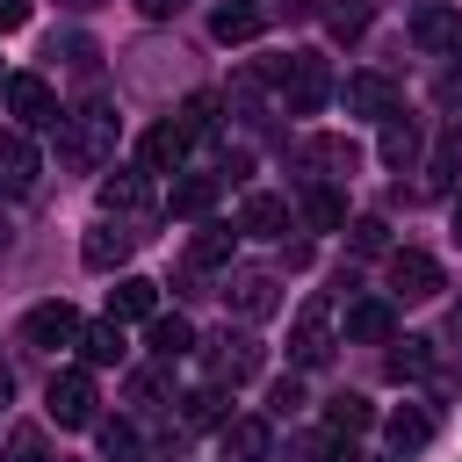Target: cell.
Segmentation results:
<instances>
[{
  "instance_id": "6da1fadb",
  "label": "cell",
  "mask_w": 462,
  "mask_h": 462,
  "mask_svg": "<svg viewBox=\"0 0 462 462\" xmlns=\"http://www.w3.org/2000/svg\"><path fill=\"white\" fill-rule=\"evenodd\" d=\"M58 159L72 173H101L116 159V108L108 101H79V108H58Z\"/></svg>"
},
{
  "instance_id": "7a4b0ae2",
  "label": "cell",
  "mask_w": 462,
  "mask_h": 462,
  "mask_svg": "<svg viewBox=\"0 0 462 462\" xmlns=\"http://www.w3.org/2000/svg\"><path fill=\"white\" fill-rule=\"evenodd\" d=\"M267 79L282 87L289 116H318V108H325V94H332V72H325V58H310V51H296V58H274V65H267Z\"/></svg>"
},
{
  "instance_id": "3957f363",
  "label": "cell",
  "mask_w": 462,
  "mask_h": 462,
  "mask_svg": "<svg viewBox=\"0 0 462 462\" xmlns=\"http://www.w3.org/2000/svg\"><path fill=\"white\" fill-rule=\"evenodd\" d=\"M0 101H7L14 130L58 123V94H51V79H43V72H7V79H0Z\"/></svg>"
},
{
  "instance_id": "277c9868",
  "label": "cell",
  "mask_w": 462,
  "mask_h": 462,
  "mask_svg": "<svg viewBox=\"0 0 462 462\" xmlns=\"http://www.w3.org/2000/svg\"><path fill=\"white\" fill-rule=\"evenodd\" d=\"M289 361H296V368H325V361H332V303H325V296H310V303L296 310Z\"/></svg>"
},
{
  "instance_id": "5b68a950",
  "label": "cell",
  "mask_w": 462,
  "mask_h": 462,
  "mask_svg": "<svg viewBox=\"0 0 462 462\" xmlns=\"http://www.w3.org/2000/svg\"><path fill=\"white\" fill-rule=\"evenodd\" d=\"M390 296H404V303L440 296V260L419 253V245H397V253H390Z\"/></svg>"
},
{
  "instance_id": "8992f818",
  "label": "cell",
  "mask_w": 462,
  "mask_h": 462,
  "mask_svg": "<svg viewBox=\"0 0 462 462\" xmlns=\"http://www.w3.org/2000/svg\"><path fill=\"white\" fill-rule=\"evenodd\" d=\"M245 375H260V339L253 332H217L209 339V383L224 390V383H245Z\"/></svg>"
},
{
  "instance_id": "52a82bcc",
  "label": "cell",
  "mask_w": 462,
  "mask_h": 462,
  "mask_svg": "<svg viewBox=\"0 0 462 462\" xmlns=\"http://www.w3.org/2000/svg\"><path fill=\"white\" fill-rule=\"evenodd\" d=\"M94 404L101 397H94V375L87 368H58L51 375V419L58 426H94Z\"/></svg>"
},
{
  "instance_id": "ba28073f",
  "label": "cell",
  "mask_w": 462,
  "mask_h": 462,
  "mask_svg": "<svg viewBox=\"0 0 462 462\" xmlns=\"http://www.w3.org/2000/svg\"><path fill=\"white\" fill-rule=\"evenodd\" d=\"M411 43H419V51H433V58L462 51V7H448V0L411 7Z\"/></svg>"
},
{
  "instance_id": "9c48e42d",
  "label": "cell",
  "mask_w": 462,
  "mask_h": 462,
  "mask_svg": "<svg viewBox=\"0 0 462 462\" xmlns=\"http://www.w3.org/2000/svg\"><path fill=\"white\" fill-rule=\"evenodd\" d=\"M130 245H137V231H130L123 217H101V224L87 231V245H79V260H87L94 274H116V267L130 260Z\"/></svg>"
},
{
  "instance_id": "30bf717a",
  "label": "cell",
  "mask_w": 462,
  "mask_h": 462,
  "mask_svg": "<svg viewBox=\"0 0 462 462\" xmlns=\"http://www.w3.org/2000/svg\"><path fill=\"white\" fill-rule=\"evenodd\" d=\"M22 339H29V346H72V339H79V310H72L65 296H58V303H36V310L22 318Z\"/></svg>"
},
{
  "instance_id": "8fae6325",
  "label": "cell",
  "mask_w": 462,
  "mask_h": 462,
  "mask_svg": "<svg viewBox=\"0 0 462 462\" xmlns=\"http://www.w3.org/2000/svg\"><path fill=\"white\" fill-rule=\"evenodd\" d=\"M224 303H231L238 318H267V310H274V274H260V267H231V274H224Z\"/></svg>"
},
{
  "instance_id": "7c38bea8",
  "label": "cell",
  "mask_w": 462,
  "mask_h": 462,
  "mask_svg": "<svg viewBox=\"0 0 462 462\" xmlns=\"http://www.w3.org/2000/svg\"><path fill=\"white\" fill-rule=\"evenodd\" d=\"M144 202H152L144 166H116V173H101V217H130V209H144Z\"/></svg>"
},
{
  "instance_id": "4fadbf2b",
  "label": "cell",
  "mask_w": 462,
  "mask_h": 462,
  "mask_svg": "<svg viewBox=\"0 0 462 462\" xmlns=\"http://www.w3.org/2000/svg\"><path fill=\"white\" fill-rule=\"evenodd\" d=\"M0 188L7 195L36 188V144H29V130H0Z\"/></svg>"
},
{
  "instance_id": "5bb4252c",
  "label": "cell",
  "mask_w": 462,
  "mask_h": 462,
  "mask_svg": "<svg viewBox=\"0 0 462 462\" xmlns=\"http://www.w3.org/2000/svg\"><path fill=\"white\" fill-rule=\"evenodd\" d=\"M217 448H224V462H267L274 433H267V419H224Z\"/></svg>"
},
{
  "instance_id": "9a60e30c",
  "label": "cell",
  "mask_w": 462,
  "mask_h": 462,
  "mask_svg": "<svg viewBox=\"0 0 462 462\" xmlns=\"http://www.w3.org/2000/svg\"><path fill=\"white\" fill-rule=\"evenodd\" d=\"M346 339H361V346H390V339H397V310H390L383 296L354 303V310H346Z\"/></svg>"
},
{
  "instance_id": "2e32d148",
  "label": "cell",
  "mask_w": 462,
  "mask_h": 462,
  "mask_svg": "<svg viewBox=\"0 0 462 462\" xmlns=\"http://www.w3.org/2000/svg\"><path fill=\"white\" fill-rule=\"evenodd\" d=\"M346 108H354V116H397V79L354 72V79H346Z\"/></svg>"
},
{
  "instance_id": "e0dca14e",
  "label": "cell",
  "mask_w": 462,
  "mask_h": 462,
  "mask_svg": "<svg viewBox=\"0 0 462 462\" xmlns=\"http://www.w3.org/2000/svg\"><path fill=\"white\" fill-rule=\"evenodd\" d=\"M108 318H116V325H123V318H159V282L123 274V282L108 289Z\"/></svg>"
},
{
  "instance_id": "ac0fdd59",
  "label": "cell",
  "mask_w": 462,
  "mask_h": 462,
  "mask_svg": "<svg viewBox=\"0 0 462 462\" xmlns=\"http://www.w3.org/2000/svg\"><path fill=\"white\" fill-rule=\"evenodd\" d=\"M79 354H87V368H116L130 346H123V325L116 318H101V325H79V339H72Z\"/></svg>"
},
{
  "instance_id": "d6986e66",
  "label": "cell",
  "mask_w": 462,
  "mask_h": 462,
  "mask_svg": "<svg viewBox=\"0 0 462 462\" xmlns=\"http://www.w3.org/2000/svg\"><path fill=\"white\" fill-rule=\"evenodd\" d=\"M238 231H253V238H282V231H289V202H282V195H245Z\"/></svg>"
},
{
  "instance_id": "ffe728a7",
  "label": "cell",
  "mask_w": 462,
  "mask_h": 462,
  "mask_svg": "<svg viewBox=\"0 0 462 462\" xmlns=\"http://www.w3.org/2000/svg\"><path fill=\"white\" fill-rule=\"evenodd\" d=\"M231 253H238V231L231 224H202L188 238V267H231Z\"/></svg>"
},
{
  "instance_id": "44dd1931",
  "label": "cell",
  "mask_w": 462,
  "mask_h": 462,
  "mask_svg": "<svg viewBox=\"0 0 462 462\" xmlns=\"http://www.w3.org/2000/svg\"><path fill=\"white\" fill-rule=\"evenodd\" d=\"M144 346H152V354H159V361L173 368L180 354H195V325H188V318H166V310H159V318H152V332H144Z\"/></svg>"
},
{
  "instance_id": "7402d4cb",
  "label": "cell",
  "mask_w": 462,
  "mask_h": 462,
  "mask_svg": "<svg viewBox=\"0 0 462 462\" xmlns=\"http://www.w3.org/2000/svg\"><path fill=\"white\" fill-rule=\"evenodd\" d=\"M260 22H267L260 7H238V0H224V7L209 14V36H217V43H253V36H260Z\"/></svg>"
},
{
  "instance_id": "603a6c76",
  "label": "cell",
  "mask_w": 462,
  "mask_h": 462,
  "mask_svg": "<svg viewBox=\"0 0 462 462\" xmlns=\"http://www.w3.org/2000/svg\"><path fill=\"white\" fill-rule=\"evenodd\" d=\"M368 426H375L368 397H332V404H325V440H354V433H368Z\"/></svg>"
},
{
  "instance_id": "cb8c5ba5",
  "label": "cell",
  "mask_w": 462,
  "mask_h": 462,
  "mask_svg": "<svg viewBox=\"0 0 462 462\" xmlns=\"http://www.w3.org/2000/svg\"><path fill=\"white\" fill-rule=\"evenodd\" d=\"M383 433H390V448H397V455H411V448H426V440H433V419H426L419 404H397V411L383 419Z\"/></svg>"
},
{
  "instance_id": "d4e9b609",
  "label": "cell",
  "mask_w": 462,
  "mask_h": 462,
  "mask_svg": "<svg viewBox=\"0 0 462 462\" xmlns=\"http://www.w3.org/2000/svg\"><path fill=\"white\" fill-rule=\"evenodd\" d=\"M180 159H188V137H180L173 123H159V130L144 137V173H180Z\"/></svg>"
},
{
  "instance_id": "484cf974",
  "label": "cell",
  "mask_w": 462,
  "mask_h": 462,
  "mask_svg": "<svg viewBox=\"0 0 462 462\" xmlns=\"http://www.w3.org/2000/svg\"><path fill=\"white\" fill-rule=\"evenodd\" d=\"M209 202H217V173H180V180H173V195H166V209H173V217H202Z\"/></svg>"
},
{
  "instance_id": "4316f807",
  "label": "cell",
  "mask_w": 462,
  "mask_h": 462,
  "mask_svg": "<svg viewBox=\"0 0 462 462\" xmlns=\"http://www.w3.org/2000/svg\"><path fill=\"white\" fill-rule=\"evenodd\" d=\"M303 224H310V231H339V224H346V195L318 180V188L303 195Z\"/></svg>"
},
{
  "instance_id": "83f0119b",
  "label": "cell",
  "mask_w": 462,
  "mask_h": 462,
  "mask_svg": "<svg viewBox=\"0 0 462 462\" xmlns=\"http://www.w3.org/2000/svg\"><path fill=\"white\" fill-rule=\"evenodd\" d=\"M426 346H433V339H390V361H383V368H390V383H419V375L433 368V354H426Z\"/></svg>"
},
{
  "instance_id": "f1b7e54d",
  "label": "cell",
  "mask_w": 462,
  "mask_h": 462,
  "mask_svg": "<svg viewBox=\"0 0 462 462\" xmlns=\"http://www.w3.org/2000/svg\"><path fill=\"white\" fill-rule=\"evenodd\" d=\"M419 152V123L411 116H383V166H404Z\"/></svg>"
},
{
  "instance_id": "f546056e",
  "label": "cell",
  "mask_w": 462,
  "mask_h": 462,
  "mask_svg": "<svg viewBox=\"0 0 462 462\" xmlns=\"http://www.w3.org/2000/svg\"><path fill=\"white\" fill-rule=\"evenodd\" d=\"M180 426H224V390H217V383L188 390V397H180Z\"/></svg>"
},
{
  "instance_id": "4dcf8cb0",
  "label": "cell",
  "mask_w": 462,
  "mask_h": 462,
  "mask_svg": "<svg viewBox=\"0 0 462 462\" xmlns=\"http://www.w3.org/2000/svg\"><path fill=\"white\" fill-rule=\"evenodd\" d=\"M303 166H325V173H354V144H346V137H310V144H303Z\"/></svg>"
},
{
  "instance_id": "1f68e13d",
  "label": "cell",
  "mask_w": 462,
  "mask_h": 462,
  "mask_svg": "<svg viewBox=\"0 0 462 462\" xmlns=\"http://www.w3.org/2000/svg\"><path fill=\"white\" fill-rule=\"evenodd\" d=\"M455 173H462V130L448 123L440 144H433V188H455Z\"/></svg>"
},
{
  "instance_id": "d6a6232c",
  "label": "cell",
  "mask_w": 462,
  "mask_h": 462,
  "mask_svg": "<svg viewBox=\"0 0 462 462\" xmlns=\"http://www.w3.org/2000/svg\"><path fill=\"white\" fill-rule=\"evenodd\" d=\"M173 130H180L188 144H195V137H209V130H217V94H195V101L180 108V123H173Z\"/></svg>"
},
{
  "instance_id": "836d02e7",
  "label": "cell",
  "mask_w": 462,
  "mask_h": 462,
  "mask_svg": "<svg viewBox=\"0 0 462 462\" xmlns=\"http://www.w3.org/2000/svg\"><path fill=\"white\" fill-rule=\"evenodd\" d=\"M0 462H51V455H43V426H14Z\"/></svg>"
},
{
  "instance_id": "e575fe53",
  "label": "cell",
  "mask_w": 462,
  "mask_h": 462,
  "mask_svg": "<svg viewBox=\"0 0 462 462\" xmlns=\"http://www.w3.org/2000/svg\"><path fill=\"white\" fill-rule=\"evenodd\" d=\"M325 22H332V36L346 43V36H361V29H368V0H346V7H332Z\"/></svg>"
},
{
  "instance_id": "d590c367",
  "label": "cell",
  "mask_w": 462,
  "mask_h": 462,
  "mask_svg": "<svg viewBox=\"0 0 462 462\" xmlns=\"http://www.w3.org/2000/svg\"><path fill=\"white\" fill-rule=\"evenodd\" d=\"M101 455H116V462H137V433L116 419V426H101Z\"/></svg>"
},
{
  "instance_id": "8d00e7d4",
  "label": "cell",
  "mask_w": 462,
  "mask_h": 462,
  "mask_svg": "<svg viewBox=\"0 0 462 462\" xmlns=\"http://www.w3.org/2000/svg\"><path fill=\"white\" fill-rule=\"evenodd\" d=\"M383 245H390V224L383 217H361L354 224V253H383Z\"/></svg>"
},
{
  "instance_id": "74e56055",
  "label": "cell",
  "mask_w": 462,
  "mask_h": 462,
  "mask_svg": "<svg viewBox=\"0 0 462 462\" xmlns=\"http://www.w3.org/2000/svg\"><path fill=\"white\" fill-rule=\"evenodd\" d=\"M267 404H274V419H289V411L303 404V383H296V375H282V383L267 390Z\"/></svg>"
},
{
  "instance_id": "f35d334b",
  "label": "cell",
  "mask_w": 462,
  "mask_h": 462,
  "mask_svg": "<svg viewBox=\"0 0 462 462\" xmlns=\"http://www.w3.org/2000/svg\"><path fill=\"white\" fill-rule=\"evenodd\" d=\"M180 7H188V0H137V14H144V22H173Z\"/></svg>"
},
{
  "instance_id": "ab89813d",
  "label": "cell",
  "mask_w": 462,
  "mask_h": 462,
  "mask_svg": "<svg viewBox=\"0 0 462 462\" xmlns=\"http://www.w3.org/2000/svg\"><path fill=\"white\" fill-rule=\"evenodd\" d=\"M22 22H29V0H0V36L22 29Z\"/></svg>"
},
{
  "instance_id": "60d3db41",
  "label": "cell",
  "mask_w": 462,
  "mask_h": 462,
  "mask_svg": "<svg viewBox=\"0 0 462 462\" xmlns=\"http://www.w3.org/2000/svg\"><path fill=\"white\" fill-rule=\"evenodd\" d=\"M130 390H137V397H159V390H166V368H144V375H137Z\"/></svg>"
},
{
  "instance_id": "b9f144b4",
  "label": "cell",
  "mask_w": 462,
  "mask_h": 462,
  "mask_svg": "<svg viewBox=\"0 0 462 462\" xmlns=\"http://www.w3.org/2000/svg\"><path fill=\"white\" fill-rule=\"evenodd\" d=\"M433 94H440V101H462V65H448V72H440V87H433Z\"/></svg>"
},
{
  "instance_id": "7bdbcfd3",
  "label": "cell",
  "mask_w": 462,
  "mask_h": 462,
  "mask_svg": "<svg viewBox=\"0 0 462 462\" xmlns=\"http://www.w3.org/2000/svg\"><path fill=\"white\" fill-rule=\"evenodd\" d=\"M448 339H455V346H462V303H455V310H448Z\"/></svg>"
},
{
  "instance_id": "ee69618b",
  "label": "cell",
  "mask_w": 462,
  "mask_h": 462,
  "mask_svg": "<svg viewBox=\"0 0 462 462\" xmlns=\"http://www.w3.org/2000/svg\"><path fill=\"white\" fill-rule=\"evenodd\" d=\"M7 397H14V375H7V368H0V404H7Z\"/></svg>"
},
{
  "instance_id": "f6af8a7d",
  "label": "cell",
  "mask_w": 462,
  "mask_h": 462,
  "mask_svg": "<svg viewBox=\"0 0 462 462\" xmlns=\"http://www.w3.org/2000/svg\"><path fill=\"white\" fill-rule=\"evenodd\" d=\"M65 7H72V14H87V7H101V0H65Z\"/></svg>"
},
{
  "instance_id": "bcb514c9",
  "label": "cell",
  "mask_w": 462,
  "mask_h": 462,
  "mask_svg": "<svg viewBox=\"0 0 462 462\" xmlns=\"http://www.w3.org/2000/svg\"><path fill=\"white\" fill-rule=\"evenodd\" d=\"M455 245H462V195H455Z\"/></svg>"
},
{
  "instance_id": "7dc6e473",
  "label": "cell",
  "mask_w": 462,
  "mask_h": 462,
  "mask_svg": "<svg viewBox=\"0 0 462 462\" xmlns=\"http://www.w3.org/2000/svg\"><path fill=\"white\" fill-rule=\"evenodd\" d=\"M0 253H7V224H0Z\"/></svg>"
},
{
  "instance_id": "c3c4849f",
  "label": "cell",
  "mask_w": 462,
  "mask_h": 462,
  "mask_svg": "<svg viewBox=\"0 0 462 462\" xmlns=\"http://www.w3.org/2000/svg\"><path fill=\"white\" fill-rule=\"evenodd\" d=\"M238 7H253V0H238Z\"/></svg>"
}]
</instances>
